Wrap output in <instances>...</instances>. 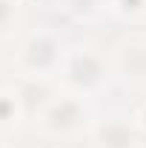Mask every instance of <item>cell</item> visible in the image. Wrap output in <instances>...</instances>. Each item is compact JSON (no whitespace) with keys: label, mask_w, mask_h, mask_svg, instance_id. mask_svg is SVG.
Listing matches in <instances>:
<instances>
[{"label":"cell","mask_w":146,"mask_h":148,"mask_svg":"<svg viewBox=\"0 0 146 148\" xmlns=\"http://www.w3.org/2000/svg\"><path fill=\"white\" fill-rule=\"evenodd\" d=\"M60 74H63L66 86H69L74 94L92 97V94H97L100 88L109 86L112 66L97 49H92V46H77V49H69V51L63 54Z\"/></svg>","instance_id":"6da1fadb"},{"label":"cell","mask_w":146,"mask_h":148,"mask_svg":"<svg viewBox=\"0 0 146 148\" xmlns=\"http://www.w3.org/2000/svg\"><path fill=\"white\" fill-rule=\"evenodd\" d=\"M63 46H60V37L49 29H40L23 40L17 51V66L20 71L32 80H43V77H52L55 71H60L63 66Z\"/></svg>","instance_id":"7a4b0ae2"},{"label":"cell","mask_w":146,"mask_h":148,"mask_svg":"<svg viewBox=\"0 0 146 148\" xmlns=\"http://www.w3.org/2000/svg\"><path fill=\"white\" fill-rule=\"evenodd\" d=\"M89 123V108L83 94H60L52 97L43 108L35 114V125L49 137H63V134H74Z\"/></svg>","instance_id":"3957f363"},{"label":"cell","mask_w":146,"mask_h":148,"mask_svg":"<svg viewBox=\"0 0 146 148\" xmlns=\"http://www.w3.org/2000/svg\"><path fill=\"white\" fill-rule=\"evenodd\" d=\"M92 134H95L97 148H138L140 143L138 125L129 123L126 117H106V120L95 123Z\"/></svg>","instance_id":"277c9868"},{"label":"cell","mask_w":146,"mask_h":148,"mask_svg":"<svg viewBox=\"0 0 146 148\" xmlns=\"http://www.w3.org/2000/svg\"><path fill=\"white\" fill-rule=\"evenodd\" d=\"M115 66H117V71L123 74L126 80L146 83V40H132V43H126L117 51Z\"/></svg>","instance_id":"5b68a950"},{"label":"cell","mask_w":146,"mask_h":148,"mask_svg":"<svg viewBox=\"0 0 146 148\" xmlns=\"http://www.w3.org/2000/svg\"><path fill=\"white\" fill-rule=\"evenodd\" d=\"M20 111H23V103L17 91H0V128L12 125Z\"/></svg>","instance_id":"8992f818"},{"label":"cell","mask_w":146,"mask_h":148,"mask_svg":"<svg viewBox=\"0 0 146 148\" xmlns=\"http://www.w3.org/2000/svg\"><path fill=\"white\" fill-rule=\"evenodd\" d=\"M15 14H17L15 3H12V0H0V32H6V29L15 23Z\"/></svg>","instance_id":"52a82bcc"},{"label":"cell","mask_w":146,"mask_h":148,"mask_svg":"<svg viewBox=\"0 0 146 148\" xmlns=\"http://www.w3.org/2000/svg\"><path fill=\"white\" fill-rule=\"evenodd\" d=\"M37 3H40V6H57L60 0H37Z\"/></svg>","instance_id":"ba28073f"}]
</instances>
